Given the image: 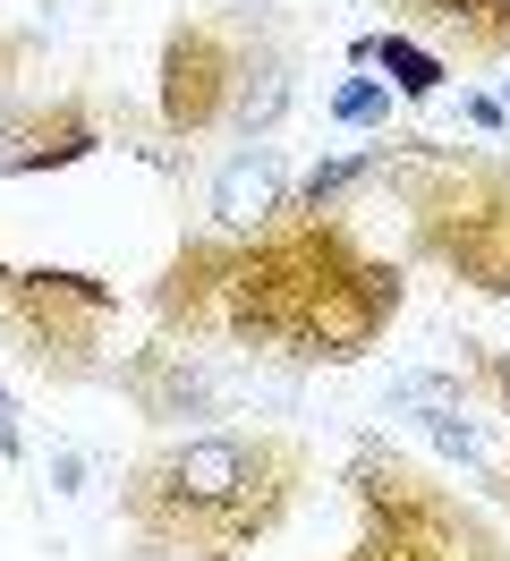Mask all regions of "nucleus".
I'll return each instance as SVG.
<instances>
[{"label":"nucleus","mask_w":510,"mask_h":561,"mask_svg":"<svg viewBox=\"0 0 510 561\" xmlns=\"http://www.w3.org/2000/svg\"><path fill=\"white\" fill-rule=\"evenodd\" d=\"M408 298V273L374 255L340 213H272L264 230H204L154 280L162 341L179 350H238L290 366H349L366 357Z\"/></svg>","instance_id":"1"},{"label":"nucleus","mask_w":510,"mask_h":561,"mask_svg":"<svg viewBox=\"0 0 510 561\" xmlns=\"http://www.w3.org/2000/svg\"><path fill=\"white\" fill-rule=\"evenodd\" d=\"M306 493V443L281 425H204L170 434L120 477V527L136 553L238 561L272 545Z\"/></svg>","instance_id":"2"},{"label":"nucleus","mask_w":510,"mask_h":561,"mask_svg":"<svg viewBox=\"0 0 510 561\" xmlns=\"http://www.w3.org/2000/svg\"><path fill=\"white\" fill-rule=\"evenodd\" d=\"M383 179L408 213V255L460 289L510 298V153L442 137H383Z\"/></svg>","instance_id":"3"},{"label":"nucleus","mask_w":510,"mask_h":561,"mask_svg":"<svg viewBox=\"0 0 510 561\" xmlns=\"http://www.w3.org/2000/svg\"><path fill=\"white\" fill-rule=\"evenodd\" d=\"M290 51L264 18L230 0V9H204V18H179L162 35V128L179 145L204 137H238V145H264L290 111Z\"/></svg>","instance_id":"4"},{"label":"nucleus","mask_w":510,"mask_h":561,"mask_svg":"<svg viewBox=\"0 0 510 561\" xmlns=\"http://www.w3.org/2000/svg\"><path fill=\"white\" fill-rule=\"evenodd\" d=\"M349 493H358V545L340 561H510L502 536L476 519V502L392 459L383 443H358Z\"/></svg>","instance_id":"5"},{"label":"nucleus","mask_w":510,"mask_h":561,"mask_svg":"<svg viewBox=\"0 0 510 561\" xmlns=\"http://www.w3.org/2000/svg\"><path fill=\"white\" fill-rule=\"evenodd\" d=\"M120 316V289L94 273H60V264H9L0 273V332L18 341L34 375L52 383H86L102 375V332Z\"/></svg>","instance_id":"6"},{"label":"nucleus","mask_w":510,"mask_h":561,"mask_svg":"<svg viewBox=\"0 0 510 561\" xmlns=\"http://www.w3.org/2000/svg\"><path fill=\"white\" fill-rule=\"evenodd\" d=\"M392 409H400L442 459H460L468 477L494 468V425H510V357L485 341H460L451 366H400L392 375Z\"/></svg>","instance_id":"7"},{"label":"nucleus","mask_w":510,"mask_h":561,"mask_svg":"<svg viewBox=\"0 0 510 561\" xmlns=\"http://www.w3.org/2000/svg\"><path fill=\"white\" fill-rule=\"evenodd\" d=\"M111 119L86 94H43V103H9L0 111V179H34V171H68L102 153Z\"/></svg>","instance_id":"8"},{"label":"nucleus","mask_w":510,"mask_h":561,"mask_svg":"<svg viewBox=\"0 0 510 561\" xmlns=\"http://www.w3.org/2000/svg\"><path fill=\"white\" fill-rule=\"evenodd\" d=\"M120 391H128L145 417H222V400H230V383L204 366V350H179V341H154V350L120 357Z\"/></svg>","instance_id":"9"},{"label":"nucleus","mask_w":510,"mask_h":561,"mask_svg":"<svg viewBox=\"0 0 510 561\" xmlns=\"http://www.w3.org/2000/svg\"><path fill=\"white\" fill-rule=\"evenodd\" d=\"M392 9H400L392 26L417 35L442 69H451V60H468V69L510 60V0H392Z\"/></svg>","instance_id":"10"},{"label":"nucleus","mask_w":510,"mask_h":561,"mask_svg":"<svg viewBox=\"0 0 510 561\" xmlns=\"http://www.w3.org/2000/svg\"><path fill=\"white\" fill-rule=\"evenodd\" d=\"M290 196H298V179H290V162H281V145H230L204 205H213V230L247 239V230H264L272 213H290Z\"/></svg>","instance_id":"11"},{"label":"nucleus","mask_w":510,"mask_h":561,"mask_svg":"<svg viewBox=\"0 0 510 561\" xmlns=\"http://www.w3.org/2000/svg\"><path fill=\"white\" fill-rule=\"evenodd\" d=\"M349 69H383L400 103H434V94H442V77H451V69L434 60V51H426L417 35H400V26H392V35H366V43H349Z\"/></svg>","instance_id":"12"},{"label":"nucleus","mask_w":510,"mask_h":561,"mask_svg":"<svg viewBox=\"0 0 510 561\" xmlns=\"http://www.w3.org/2000/svg\"><path fill=\"white\" fill-rule=\"evenodd\" d=\"M366 179H383V145H374V153H332V162H315V171L298 179L290 205H298V213H340V205H349V187H366Z\"/></svg>","instance_id":"13"},{"label":"nucleus","mask_w":510,"mask_h":561,"mask_svg":"<svg viewBox=\"0 0 510 561\" xmlns=\"http://www.w3.org/2000/svg\"><path fill=\"white\" fill-rule=\"evenodd\" d=\"M332 119H340V128H392V85H383V77H349V85H332Z\"/></svg>","instance_id":"14"},{"label":"nucleus","mask_w":510,"mask_h":561,"mask_svg":"<svg viewBox=\"0 0 510 561\" xmlns=\"http://www.w3.org/2000/svg\"><path fill=\"white\" fill-rule=\"evenodd\" d=\"M0 459H26V434H18V409H9V391H0Z\"/></svg>","instance_id":"15"},{"label":"nucleus","mask_w":510,"mask_h":561,"mask_svg":"<svg viewBox=\"0 0 510 561\" xmlns=\"http://www.w3.org/2000/svg\"><path fill=\"white\" fill-rule=\"evenodd\" d=\"M26 51H34V43H26V35H0V85H9V77L26 69Z\"/></svg>","instance_id":"16"},{"label":"nucleus","mask_w":510,"mask_h":561,"mask_svg":"<svg viewBox=\"0 0 510 561\" xmlns=\"http://www.w3.org/2000/svg\"><path fill=\"white\" fill-rule=\"evenodd\" d=\"M476 119V128H502V103H494V94H468V103H460Z\"/></svg>","instance_id":"17"},{"label":"nucleus","mask_w":510,"mask_h":561,"mask_svg":"<svg viewBox=\"0 0 510 561\" xmlns=\"http://www.w3.org/2000/svg\"><path fill=\"white\" fill-rule=\"evenodd\" d=\"M485 493H494V502H510V451L494 459V468H485Z\"/></svg>","instance_id":"18"},{"label":"nucleus","mask_w":510,"mask_h":561,"mask_svg":"<svg viewBox=\"0 0 510 561\" xmlns=\"http://www.w3.org/2000/svg\"><path fill=\"white\" fill-rule=\"evenodd\" d=\"M128 561H213V553H136L128 545Z\"/></svg>","instance_id":"19"},{"label":"nucleus","mask_w":510,"mask_h":561,"mask_svg":"<svg viewBox=\"0 0 510 561\" xmlns=\"http://www.w3.org/2000/svg\"><path fill=\"white\" fill-rule=\"evenodd\" d=\"M502 103H510V77H502Z\"/></svg>","instance_id":"20"},{"label":"nucleus","mask_w":510,"mask_h":561,"mask_svg":"<svg viewBox=\"0 0 510 561\" xmlns=\"http://www.w3.org/2000/svg\"><path fill=\"white\" fill-rule=\"evenodd\" d=\"M247 9H256V0H247Z\"/></svg>","instance_id":"21"}]
</instances>
